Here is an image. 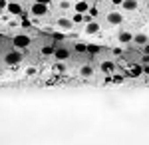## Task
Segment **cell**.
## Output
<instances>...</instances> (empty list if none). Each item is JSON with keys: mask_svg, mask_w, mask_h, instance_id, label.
Listing matches in <instances>:
<instances>
[{"mask_svg": "<svg viewBox=\"0 0 149 145\" xmlns=\"http://www.w3.org/2000/svg\"><path fill=\"white\" fill-rule=\"evenodd\" d=\"M14 46H16L18 50H24V48H28V46H30V36H24V34L16 36V38H14Z\"/></svg>", "mask_w": 149, "mask_h": 145, "instance_id": "1", "label": "cell"}, {"mask_svg": "<svg viewBox=\"0 0 149 145\" xmlns=\"http://www.w3.org/2000/svg\"><path fill=\"white\" fill-rule=\"evenodd\" d=\"M20 60H22V54H20L18 50H14V52H10V54H6V64H8V66H16Z\"/></svg>", "mask_w": 149, "mask_h": 145, "instance_id": "2", "label": "cell"}, {"mask_svg": "<svg viewBox=\"0 0 149 145\" xmlns=\"http://www.w3.org/2000/svg\"><path fill=\"white\" fill-rule=\"evenodd\" d=\"M143 74V68L139 66V64H131V66L127 68V76H131V78H139Z\"/></svg>", "mask_w": 149, "mask_h": 145, "instance_id": "3", "label": "cell"}, {"mask_svg": "<svg viewBox=\"0 0 149 145\" xmlns=\"http://www.w3.org/2000/svg\"><path fill=\"white\" fill-rule=\"evenodd\" d=\"M48 12V4H40V2H36L34 6H32V14L34 16H44Z\"/></svg>", "mask_w": 149, "mask_h": 145, "instance_id": "4", "label": "cell"}, {"mask_svg": "<svg viewBox=\"0 0 149 145\" xmlns=\"http://www.w3.org/2000/svg\"><path fill=\"white\" fill-rule=\"evenodd\" d=\"M54 58L60 60V62H64V60L70 58V52L66 50V48H56V50H54Z\"/></svg>", "mask_w": 149, "mask_h": 145, "instance_id": "5", "label": "cell"}, {"mask_svg": "<svg viewBox=\"0 0 149 145\" xmlns=\"http://www.w3.org/2000/svg\"><path fill=\"white\" fill-rule=\"evenodd\" d=\"M6 8H8V12H10V14H14V16H22V6H20L18 2H10Z\"/></svg>", "mask_w": 149, "mask_h": 145, "instance_id": "6", "label": "cell"}, {"mask_svg": "<svg viewBox=\"0 0 149 145\" xmlns=\"http://www.w3.org/2000/svg\"><path fill=\"white\" fill-rule=\"evenodd\" d=\"M121 20H123V16L119 12H109L107 14V22L109 24H121Z\"/></svg>", "mask_w": 149, "mask_h": 145, "instance_id": "7", "label": "cell"}, {"mask_svg": "<svg viewBox=\"0 0 149 145\" xmlns=\"http://www.w3.org/2000/svg\"><path fill=\"white\" fill-rule=\"evenodd\" d=\"M86 32H88V34H95V32H100V24H97V22H92V20H90V22L86 24Z\"/></svg>", "mask_w": 149, "mask_h": 145, "instance_id": "8", "label": "cell"}, {"mask_svg": "<svg viewBox=\"0 0 149 145\" xmlns=\"http://www.w3.org/2000/svg\"><path fill=\"white\" fill-rule=\"evenodd\" d=\"M90 10V4L86 2V0H80L78 4H76V12H80V14H84V12Z\"/></svg>", "mask_w": 149, "mask_h": 145, "instance_id": "9", "label": "cell"}, {"mask_svg": "<svg viewBox=\"0 0 149 145\" xmlns=\"http://www.w3.org/2000/svg\"><path fill=\"white\" fill-rule=\"evenodd\" d=\"M58 26L64 28V30H70V28L74 26V22H72L70 18H60V20H58Z\"/></svg>", "mask_w": 149, "mask_h": 145, "instance_id": "10", "label": "cell"}, {"mask_svg": "<svg viewBox=\"0 0 149 145\" xmlns=\"http://www.w3.org/2000/svg\"><path fill=\"white\" fill-rule=\"evenodd\" d=\"M125 10H135L137 8V0H123V4H121Z\"/></svg>", "mask_w": 149, "mask_h": 145, "instance_id": "11", "label": "cell"}, {"mask_svg": "<svg viewBox=\"0 0 149 145\" xmlns=\"http://www.w3.org/2000/svg\"><path fill=\"white\" fill-rule=\"evenodd\" d=\"M131 40H133V36H131L129 32H121L119 34V42H121V44H129Z\"/></svg>", "mask_w": 149, "mask_h": 145, "instance_id": "12", "label": "cell"}, {"mask_svg": "<svg viewBox=\"0 0 149 145\" xmlns=\"http://www.w3.org/2000/svg\"><path fill=\"white\" fill-rule=\"evenodd\" d=\"M113 64H111V62H103L102 64V72H105V74H111V72H113Z\"/></svg>", "mask_w": 149, "mask_h": 145, "instance_id": "13", "label": "cell"}, {"mask_svg": "<svg viewBox=\"0 0 149 145\" xmlns=\"http://www.w3.org/2000/svg\"><path fill=\"white\" fill-rule=\"evenodd\" d=\"M92 74H93L92 66H84V68H81V76H84V78H90Z\"/></svg>", "mask_w": 149, "mask_h": 145, "instance_id": "14", "label": "cell"}, {"mask_svg": "<svg viewBox=\"0 0 149 145\" xmlns=\"http://www.w3.org/2000/svg\"><path fill=\"white\" fill-rule=\"evenodd\" d=\"M135 42H137V44H147V36H145V34H137V36H135Z\"/></svg>", "mask_w": 149, "mask_h": 145, "instance_id": "15", "label": "cell"}, {"mask_svg": "<svg viewBox=\"0 0 149 145\" xmlns=\"http://www.w3.org/2000/svg\"><path fill=\"white\" fill-rule=\"evenodd\" d=\"M102 48L100 46H95V44H92V46H88V54H97Z\"/></svg>", "mask_w": 149, "mask_h": 145, "instance_id": "16", "label": "cell"}, {"mask_svg": "<svg viewBox=\"0 0 149 145\" xmlns=\"http://www.w3.org/2000/svg\"><path fill=\"white\" fill-rule=\"evenodd\" d=\"M42 54H44V56H50V54H54V48H52V46H44V48H42Z\"/></svg>", "mask_w": 149, "mask_h": 145, "instance_id": "17", "label": "cell"}, {"mask_svg": "<svg viewBox=\"0 0 149 145\" xmlns=\"http://www.w3.org/2000/svg\"><path fill=\"white\" fill-rule=\"evenodd\" d=\"M76 52H88V46L86 44H76Z\"/></svg>", "mask_w": 149, "mask_h": 145, "instance_id": "18", "label": "cell"}, {"mask_svg": "<svg viewBox=\"0 0 149 145\" xmlns=\"http://www.w3.org/2000/svg\"><path fill=\"white\" fill-rule=\"evenodd\" d=\"M113 82H115V84H121V82H123V76H119V74H115V76H113Z\"/></svg>", "mask_w": 149, "mask_h": 145, "instance_id": "19", "label": "cell"}, {"mask_svg": "<svg viewBox=\"0 0 149 145\" xmlns=\"http://www.w3.org/2000/svg\"><path fill=\"white\" fill-rule=\"evenodd\" d=\"M84 20V16H81L80 12H76V16H74V22H81Z\"/></svg>", "mask_w": 149, "mask_h": 145, "instance_id": "20", "label": "cell"}, {"mask_svg": "<svg viewBox=\"0 0 149 145\" xmlns=\"http://www.w3.org/2000/svg\"><path fill=\"white\" fill-rule=\"evenodd\" d=\"M54 40H64V34L62 32H54Z\"/></svg>", "mask_w": 149, "mask_h": 145, "instance_id": "21", "label": "cell"}, {"mask_svg": "<svg viewBox=\"0 0 149 145\" xmlns=\"http://www.w3.org/2000/svg\"><path fill=\"white\" fill-rule=\"evenodd\" d=\"M22 28H30V20H26V18H22Z\"/></svg>", "mask_w": 149, "mask_h": 145, "instance_id": "22", "label": "cell"}, {"mask_svg": "<svg viewBox=\"0 0 149 145\" xmlns=\"http://www.w3.org/2000/svg\"><path fill=\"white\" fill-rule=\"evenodd\" d=\"M88 12H90V16H97V8H92V6H90Z\"/></svg>", "mask_w": 149, "mask_h": 145, "instance_id": "23", "label": "cell"}, {"mask_svg": "<svg viewBox=\"0 0 149 145\" xmlns=\"http://www.w3.org/2000/svg\"><path fill=\"white\" fill-rule=\"evenodd\" d=\"M26 74H28V76H34V74H36V68H28V70H26Z\"/></svg>", "mask_w": 149, "mask_h": 145, "instance_id": "24", "label": "cell"}, {"mask_svg": "<svg viewBox=\"0 0 149 145\" xmlns=\"http://www.w3.org/2000/svg\"><path fill=\"white\" fill-rule=\"evenodd\" d=\"M8 4H6V0H0V8H6Z\"/></svg>", "mask_w": 149, "mask_h": 145, "instance_id": "25", "label": "cell"}, {"mask_svg": "<svg viewBox=\"0 0 149 145\" xmlns=\"http://www.w3.org/2000/svg\"><path fill=\"white\" fill-rule=\"evenodd\" d=\"M36 2H40V4H50L52 0H36Z\"/></svg>", "mask_w": 149, "mask_h": 145, "instance_id": "26", "label": "cell"}, {"mask_svg": "<svg viewBox=\"0 0 149 145\" xmlns=\"http://www.w3.org/2000/svg\"><path fill=\"white\" fill-rule=\"evenodd\" d=\"M143 62H145V64H149V54H145V56H143Z\"/></svg>", "mask_w": 149, "mask_h": 145, "instance_id": "27", "label": "cell"}, {"mask_svg": "<svg viewBox=\"0 0 149 145\" xmlns=\"http://www.w3.org/2000/svg\"><path fill=\"white\" fill-rule=\"evenodd\" d=\"M143 74H147V76H149V66H145V68H143Z\"/></svg>", "mask_w": 149, "mask_h": 145, "instance_id": "28", "label": "cell"}, {"mask_svg": "<svg viewBox=\"0 0 149 145\" xmlns=\"http://www.w3.org/2000/svg\"><path fill=\"white\" fill-rule=\"evenodd\" d=\"M143 52H145V54H149V44H145V48H143Z\"/></svg>", "mask_w": 149, "mask_h": 145, "instance_id": "29", "label": "cell"}, {"mask_svg": "<svg viewBox=\"0 0 149 145\" xmlns=\"http://www.w3.org/2000/svg\"><path fill=\"white\" fill-rule=\"evenodd\" d=\"M113 4L117 6V4H123V0H113Z\"/></svg>", "mask_w": 149, "mask_h": 145, "instance_id": "30", "label": "cell"}, {"mask_svg": "<svg viewBox=\"0 0 149 145\" xmlns=\"http://www.w3.org/2000/svg\"><path fill=\"white\" fill-rule=\"evenodd\" d=\"M97 2H103V0H97Z\"/></svg>", "mask_w": 149, "mask_h": 145, "instance_id": "31", "label": "cell"}, {"mask_svg": "<svg viewBox=\"0 0 149 145\" xmlns=\"http://www.w3.org/2000/svg\"><path fill=\"white\" fill-rule=\"evenodd\" d=\"M86 2H88V0H86Z\"/></svg>", "mask_w": 149, "mask_h": 145, "instance_id": "32", "label": "cell"}]
</instances>
